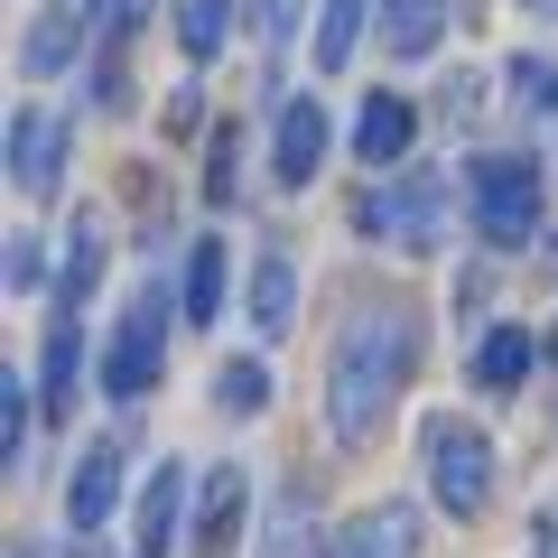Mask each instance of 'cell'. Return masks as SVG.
I'll list each match as a JSON object with an SVG mask.
<instances>
[{
    "instance_id": "cell-9",
    "label": "cell",
    "mask_w": 558,
    "mask_h": 558,
    "mask_svg": "<svg viewBox=\"0 0 558 558\" xmlns=\"http://www.w3.org/2000/svg\"><path fill=\"white\" fill-rule=\"evenodd\" d=\"M242 521H252V475L242 465H215L205 494H196V558H233Z\"/></svg>"
},
{
    "instance_id": "cell-10",
    "label": "cell",
    "mask_w": 558,
    "mask_h": 558,
    "mask_svg": "<svg viewBox=\"0 0 558 558\" xmlns=\"http://www.w3.org/2000/svg\"><path fill=\"white\" fill-rule=\"evenodd\" d=\"M178 531H196V521H186V465L159 457V465H149V484H140V558H168V549H178Z\"/></svg>"
},
{
    "instance_id": "cell-28",
    "label": "cell",
    "mask_w": 558,
    "mask_h": 558,
    "mask_svg": "<svg viewBox=\"0 0 558 558\" xmlns=\"http://www.w3.org/2000/svg\"><path fill=\"white\" fill-rule=\"evenodd\" d=\"M140 20H149V0H102V38H112V47H121V38H131V28H140Z\"/></svg>"
},
{
    "instance_id": "cell-23",
    "label": "cell",
    "mask_w": 558,
    "mask_h": 558,
    "mask_svg": "<svg viewBox=\"0 0 558 558\" xmlns=\"http://www.w3.org/2000/svg\"><path fill=\"white\" fill-rule=\"evenodd\" d=\"M233 186H242V131L223 121V131L205 140V196H215V205H233Z\"/></svg>"
},
{
    "instance_id": "cell-21",
    "label": "cell",
    "mask_w": 558,
    "mask_h": 558,
    "mask_svg": "<svg viewBox=\"0 0 558 558\" xmlns=\"http://www.w3.org/2000/svg\"><path fill=\"white\" fill-rule=\"evenodd\" d=\"M205 400H215L223 418H260V410H270V363H223Z\"/></svg>"
},
{
    "instance_id": "cell-33",
    "label": "cell",
    "mask_w": 558,
    "mask_h": 558,
    "mask_svg": "<svg viewBox=\"0 0 558 558\" xmlns=\"http://www.w3.org/2000/svg\"><path fill=\"white\" fill-rule=\"evenodd\" d=\"M549 354H558V336H549Z\"/></svg>"
},
{
    "instance_id": "cell-24",
    "label": "cell",
    "mask_w": 558,
    "mask_h": 558,
    "mask_svg": "<svg viewBox=\"0 0 558 558\" xmlns=\"http://www.w3.org/2000/svg\"><path fill=\"white\" fill-rule=\"evenodd\" d=\"M512 94L531 102L539 121H558V65H549V57H531V47H521V57H512Z\"/></svg>"
},
{
    "instance_id": "cell-16",
    "label": "cell",
    "mask_w": 558,
    "mask_h": 558,
    "mask_svg": "<svg viewBox=\"0 0 558 558\" xmlns=\"http://www.w3.org/2000/svg\"><path fill=\"white\" fill-rule=\"evenodd\" d=\"M94 279H102V223L75 215L65 223V270H57V317H75V307L94 299Z\"/></svg>"
},
{
    "instance_id": "cell-6",
    "label": "cell",
    "mask_w": 558,
    "mask_h": 558,
    "mask_svg": "<svg viewBox=\"0 0 558 558\" xmlns=\"http://www.w3.org/2000/svg\"><path fill=\"white\" fill-rule=\"evenodd\" d=\"M10 186L28 205H47L65 186V112H47V102H20L10 112Z\"/></svg>"
},
{
    "instance_id": "cell-22",
    "label": "cell",
    "mask_w": 558,
    "mask_h": 558,
    "mask_svg": "<svg viewBox=\"0 0 558 558\" xmlns=\"http://www.w3.org/2000/svg\"><path fill=\"white\" fill-rule=\"evenodd\" d=\"M223 28H233V0H178V47H186L196 65L223 47Z\"/></svg>"
},
{
    "instance_id": "cell-25",
    "label": "cell",
    "mask_w": 558,
    "mask_h": 558,
    "mask_svg": "<svg viewBox=\"0 0 558 558\" xmlns=\"http://www.w3.org/2000/svg\"><path fill=\"white\" fill-rule=\"evenodd\" d=\"M0 457L10 465L28 457V391H20V373H0Z\"/></svg>"
},
{
    "instance_id": "cell-2",
    "label": "cell",
    "mask_w": 558,
    "mask_h": 558,
    "mask_svg": "<svg viewBox=\"0 0 558 558\" xmlns=\"http://www.w3.org/2000/svg\"><path fill=\"white\" fill-rule=\"evenodd\" d=\"M354 233L391 242V252H438L447 242V178L438 168H391V178H373L363 205H354Z\"/></svg>"
},
{
    "instance_id": "cell-11",
    "label": "cell",
    "mask_w": 558,
    "mask_h": 558,
    "mask_svg": "<svg viewBox=\"0 0 558 558\" xmlns=\"http://www.w3.org/2000/svg\"><path fill=\"white\" fill-rule=\"evenodd\" d=\"M326 558H418V512L410 502H373V512H354L326 539Z\"/></svg>"
},
{
    "instance_id": "cell-19",
    "label": "cell",
    "mask_w": 558,
    "mask_h": 558,
    "mask_svg": "<svg viewBox=\"0 0 558 558\" xmlns=\"http://www.w3.org/2000/svg\"><path fill=\"white\" fill-rule=\"evenodd\" d=\"M363 20H381L373 0H326V10H317V75H344V65H354Z\"/></svg>"
},
{
    "instance_id": "cell-3",
    "label": "cell",
    "mask_w": 558,
    "mask_h": 558,
    "mask_svg": "<svg viewBox=\"0 0 558 558\" xmlns=\"http://www.w3.org/2000/svg\"><path fill=\"white\" fill-rule=\"evenodd\" d=\"M539 168L521 159V149H475L465 159V205H475V233L494 242V252H521V242L539 233Z\"/></svg>"
},
{
    "instance_id": "cell-17",
    "label": "cell",
    "mask_w": 558,
    "mask_h": 558,
    "mask_svg": "<svg viewBox=\"0 0 558 558\" xmlns=\"http://www.w3.org/2000/svg\"><path fill=\"white\" fill-rule=\"evenodd\" d=\"M289 317H299V270H289V252H260L252 260V326L289 336Z\"/></svg>"
},
{
    "instance_id": "cell-1",
    "label": "cell",
    "mask_w": 558,
    "mask_h": 558,
    "mask_svg": "<svg viewBox=\"0 0 558 558\" xmlns=\"http://www.w3.org/2000/svg\"><path fill=\"white\" fill-rule=\"evenodd\" d=\"M418 373V307L410 299H373L336 326V354H326V428L336 447H373L381 418L400 410Z\"/></svg>"
},
{
    "instance_id": "cell-13",
    "label": "cell",
    "mask_w": 558,
    "mask_h": 558,
    "mask_svg": "<svg viewBox=\"0 0 558 558\" xmlns=\"http://www.w3.org/2000/svg\"><path fill=\"white\" fill-rule=\"evenodd\" d=\"M531 363H539V336H531V326H484V344H475V391H484V400H512L521 381H531Z\"/></svg>"
},
{
    "instance_id": "cell-20",
    "label": "cell",
    "mask_w": 558,
    "mask_h": 558,
    "mask_svg": "<svg viewBox=\"0 0 558 558\" xmlns=\"http://www.w3.org/2000/svg\"><path fill=\"white\" fill-rule=\"evenodd\" d=\"M186 326H215L223 317V233H205L196 252H186Z\"/></svg>"
},
{
    "instance_id": "cell-5",
    "label": "cell",
    "mask_w": 558,
    "mask_h": 558,
    "mask_svg": "<svg viewBox=\"0 0 558 558\" xmlns=\"http://www.w3.org/2000/svg\"><path fill=\"white\" fill-rule=\"evenodd\" d=\"M168 307H186V299H168L159 279H140V299L121 307L112 344H102V391L112 400H140L149 381L168 373Z\"/></svg>"
},
{
    "instance_id": "cell-26",
    "label": "cell",
    "mask_w": 558,
    "mask_h": 558,
    "mask_svg": "<svg viewBox=\"0 0 558 558\" xmlns=\"http://www.w3.org/2000/svg\"><path fill=\"white\" fill-rule=\"evenodd\" d=\"M260 558H307V494H289V502H279V539H270Z\"/></svg>"
},
{
    "instance_id": "cell-32",
    "label": "cell",
    "mask_w": 558,
    "mask_h": 558,
    "mask_svg": "<svg viewBox=\"0 0 558 558\" xmlns=\"http://www.w3.org/2000/svg\"><path fill=\"white\" fill-rule=\"evenodd\" d=\"M10 558H38V549H10Z\"/></svg>"
},
{
    "instance_id": "cell-31",
    "label": "cell",
    "mask_w": 558,
    "mask_h": 558,
    "mask_svg": "<svg viewBox=\"0 0 558 558\" xmlns=\"http://www.w3.org/2000/svg\"><path fill=\"white\" fill-rule=\"evenodd\" d=\"M531 10H539V20H549V28H558V0H531Z\"/></svg>"
},
{
    "instance_id": "cell-7",
    "label": "cell",
    "mask_w": 558,
    "mask_h": 558,
    "mask_svg": "<svg viewBox=\"0 0 558 558\" xmlns=\"http://www.w3.org/2000/svg\"><path fill=\"white\" fill-rule=\"evenodd\" d=\"M112 512H121V438H94L75 457V475H65V531H75V549H94Z\"/></svg>"
},
{
    "instance_id": "cell-8",
    "label": "cell",
    "mask_w": 558,
    "mask_h": 558,
    "mask_svg": "<svg viewBox=\"0 0 558 558\" xmlns=\"http://www.w3.org/2000/svg\"><path fill=\"white\" fill-rule=\"evenodd\" d=\"M326 140H336V121H326L317 94L279 102V131H270V168H279V186H307V178H317V168H326Z\"/></svg>"
},
{
    "instance_id": "cell-29",
    "label": "cell",
    "mask_w": 558,
    "mask_h": 558,
    "mask_svg": "<svg viewBox=\"0 0 558 558\" xmlns=\"http://www.w3.org/2000/svg\"><path fill=\"white\" fill-rule=\"evenodd\" d=\"M252 20H260V38H270V47H289V0H252Z\"/></svg>"
},
{
    "instance_id": "cell-14",
    "label": "cell",
    "mask_w": 558,
    "mask_h": 558,
    "mask_svg": "<svg viewBox=\"0 0 558 558\" xmlns=\"http://www.w3.org/2000/svg\"><path fill=\"white\" fill-rule=\"evenodd\" d=\"M75 373H84V326L75 317H47V354H38V410L47 418L75 410Z\"/></svg>"
},
{
    "instance_id": "cell-18",
    "label": "cell",
    "mask_w": 558,
    "mask_h": 558,
    "mask_svg": "<svg viewBox=\"0 0 558 558\" xmlns=\"http://www.w3.org/2000/svg\"><path fill=\"white\" fill-rule=\"evenodd\" d=\"M75 47H84V10H38V28L20 38V65L57 75V65H75Z\"/></svg>"
},
{
    "instance_id": "cell-27",
    "label": "cell",
    "mask_w": 558,
    "mask_h": 558,
    "mask_svg": "<svg viewBox=\"0 0 558 558\" xmlns=\"http://www.w3.org/2000/svg\"><path fill=\"white\" fill-rule=\"evenodd\" d=\"M0 279H10V289H38V233H10V252H0Z\"/></svg>"
},
{
    "instance_id": "cell-4",
    "label": "cell",
    "mask_w": 558,
    "mask_h": 558,
    "mask_svg": "<svg viewBox=\"0 0 558 558\" xmlns=\"http://www.w3.org/2000/svg\"><path fill=\"white\" fill-rule=\"evenodd\" d=\"M418 465H428V502L457 521H475L484 502H494V438H484L475 418L438 410L428 428H418Z\"/></svg>"
},
{
    "instance_id": "cell-12",
    "label": "cell",
    "mask_w": 558,
    "mask_h": 558,
    "mask_svg": "<svg viewBox=\"0 0 558 558\" xmlns=\"http://www.w3.org/2000/svg\"><path fill=\"white\" fill-rule=\"evenodd\" d=\"M410 131H418V112H410V94H363V112H354V159H373V168H391V159H410Z\"/></svg>"
},
{
    "instance_id": "cell-30",
    "label": "cell",
    "mask_w": 558,
    "mask_h": 558,
    "mask_svg": "<svg viewBox=\"0 0 558 558\" xmlns=\"http://www.w3.org/2000/svg\"><path fill=\"white\" fill-rule=\"evenodd\" d=\"M531 558H558V512H539V521H531Z\"/></svg>"
},
{
    "instance_id": "cell-15",
    "label": "cell",
    "mask_w": 558,
    "mask_h": 558,
    "mask_svg": "<svg viewBox=\"0 0 558 558\" xmlns=\"http://www.w3.org/2000/svg\"><path fill=\"white\" fill-rule=\"evenodd\" d=\"M447 38V0H381V57H428Z\"/></svg>"
}]
</instances>
